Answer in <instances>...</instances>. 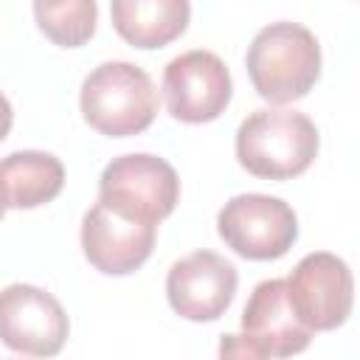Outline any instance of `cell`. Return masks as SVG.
Masks as SVG:
<instances>
[{"label": "cell", "instance_id": "6da1fadb", "mask_svg": "<svg viewBox=\"0 0 360 360\" xmlns=\"http://www.w3.org/2000/svg\"><path fill=\"white\" fill-rule=\"evenodd\" d=\"M253 90L270 104L304 98L321 76V45L315 34L298 22L264 25L245 56Z\"/></svg>", "mask_w": 360, "mask_h": 360}, {"label": "cell", "instance_id": "7a4b0ae2", "mask_svg": "<svg viewBox=\"0 0 360 360\" xmlns=\"http://www.w3.org/2000/svg\"><path fill=\"white\" fill-rule=\"evenodd\" d=\"M318 155V129L298 110L264 107L250 112L236 129V158L242 169L262 180H290L304 174Z\"/></svg>", "mask_w": 360, "mask_h": 360}, {"label": "cell", "instance_id": "3957f363", "mask_svg": "<svg viewBox=\"0 0 360 360\" xmlns=\"http://www.w3.org/2000/svg\"><path fill=\"white\" fill-rule=\"evenodd\" d=\"M79 107L96 132L129 138L155 121L158 93L143 68L132 62H104L82 82Z\"/></svg>", "mask_w": 360, "mask_h": 360}, {"label": "cell", "instance_id": "277c9868", "mask_svg": "<svg viewBox=\"0 0 360 360\" xmlns=\"http://www.w3.org/2000/svg\"><path fill=\"white\" fill-rule=\"evenodd\" d=\"M180 200V180L172 163L158 155L132 152L112 158L98 180V202L143 222L166 219Z\"/></svg>", "mask_w": 360, "mask_h": 360}, {"label": "cell", "instance_id": "5b68a950", "mask_svg": "<svg viewBox=\"0 0 360 360\" xmlns=\"http://www.w3.org/2000/svg\"><path fill=\"white\" fill-rule=\"evenodd\" d=\"M222 242L242 259H281L298 239L295 211L270 194H236L217 217Z\"/></svg>", "mask_w": 360, "mask_h": 360}, {"label": "cell", "instance_id": "8992f818", "mask_svg": "<svg viewBox=\"0 0 360 360\" xmlns=\"http://www.w3.org/2000/svg\"><path fill=\"white\" fill-rule=\"evenodd\" d=\"M284 281L290 307L307 329L329 332L352 315L354 281L349 264L340 256L329 250L307 253Z\"/></svg>", "mask_w": 360, "mask_h": 360}, {"label": "cell", "instance_id": "52a82bcc", "mask_svg": "<svg viewBox=\"0 0 360 360\" xmlns=\"http://www.w3.org/2000/svg\"><path fill=\"white\" fill-rule=\"evenodd\" d=\"M70 321L62 304L42 287L8 284L0 290V340L28 357H53L62 352Z\"/></svg>", "mask_w": 360, "mask_h": 360}, {"label": "cell", "instance_id": "ba28073f", "mask_svg": "<svg viewBox=\"0 0 360 360\" xmlns=\"http://www.w3.org/2000/svg\"><path fill=\"white\" fill-rule=\"evenodd\" d=\"M233 93L225 62L211 51H186L163 70L166 110L183 124H205L225 112Z\"/></svg>", "mask_w": 360, "mask_h": 360}, {"label": "cell", "instance_id": "9c48e42d", "mask_svg": "<svg viewBox=\"0 0 360 360\" xmlns=\"http://www.w3.org/2000/svg\"><path fill=\"white\" fill-rule=\"evenodd\" d=\"M236 267L214 253L194 250L186 259L174 262L166 276V298L169 307L186 321H217L236 295Z\"/></svg>", "mask_w": 360, "mask_h": 360}, {"label": "cell", "instance_id": "30bf717a", "mask_svg": "<svg viewBox=\"0 0 360 360\" xmlns=\"http://www.w3.org/2000/svg\"><path fill=\"white\" fill-rule=\"evenodd\" d=\"M155 233V222L129 219L104 202H96L82 219V250L96 270L107 276H127L152 256Z\"/></svg>", "mask_w": 360, "mask_h": 360}, {"label": "cell", "instance_id": "8fae6325", "mask_svg": "<svg viewBox=\"0 0 360 360\" xmlns=\"http://www.w3.org/2000/svg\"><path fill=\"white\" fill-rule=\"evenodd\" d=\"M242 338L256 357H292L309 346L312 329L292 312L284 278H267L253 287L242 312Z\"/></svg>", "mask_w": 360, "mask_h": 360}, {"label": "cell", "instance_id": "7c38bea8", "mask_svg": "<svg viewBox=\"0 0 360 360\" xmlns=\"http://www.w3.org/2000/svg\"><path fill=\"white\" fill-rule=\"evenodd\" d=\"M112 28L124 42L141 51L166 48L191 20L188 0H110Z\"/></svg>", "mask_w": 360, "mask_h": 360}, {"label": "cell", "instance_id": "4fadbf2b", "mask_svg": "<svg viewBox=\"0 0 360 360\" xmlns=\"http://www.w3.org/2000/svg\"><path fill=\"white\" fill-rule=\"evenodd\" d=\"M65 186V166L51 152L22 149L0 160V188L8 208H39Z\"/></svg>", "mask_w": 360, "mask_h": 360}, {"label": "cell", "instance_id": "5bb4252c", "mask_svg": "<svg viewBox=\"0 0 360 360\" xmlns=\"http://www.w3.org/2000/svg\"><path fill=\"white\" fill-rule=\"evenodd\" d=\"M39 31L59 48H79L96 34V0H34Z\"/></svg>", "mask_w": 360, "mask_h": 360}, {"label": "cell", "instance_id": "9a60e30c", "mask_svg": "<svg viewBox=\"0 0 360 360\" xmlns=\"http://www.w3.org/2000/svg\"><path fill=\"white\" fill-rule=\"evenodd\" d=\"M219 354L222 357H256L253 346L242 335H225L219 343Z\"/></svg>", "mask_w": 360, "mask_h": 360}, {"label": "cell", "instance_id": "2e32d148", "mask_svg": "<svg viewBox=\"0 0 360 360\" xmlns=\"http://www.w3.org/2000/svg\"><path fill=\"white\" fill-rule=\"evenodd\" d=\"M11 121H14V112H11V104H8V98L0 93V141L8 135V129H11Z\"/></svg>", "mask_w": 360, "mask_h": 360}, {"label": "cell", "instance_id": "e0dca14e", "mask_svg": "<svg viewBox=\"0 0 360 360\" xmlns=\"http://www.w3.org/2000/svg\"><path fill=\"white\" fill-rule=\"evenodd\" d=\"M6 208H8V205H6V197H3V188H0V217L6 214Z\"/></svg>", "mask_w": 360, "mask_h": 360}]
</instances>
